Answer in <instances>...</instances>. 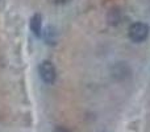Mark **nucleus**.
Masks as SVG:
<instances>
[{
	"mask_svg": "<svg viewBox=\"0 0 150 132\" xmlns=\"http://www.w3.org/2000/svg\"><path fill=\"white\" fill-rule=\"evenodd\" d=\"M121 21V11L120 9H112L108 13V23L112 25H116Z\"/></svg>",
	"mask_w": 150,
	"mask_h": 132,
	"instance_id": "39448f33",
	"label": "nucleus"
},
{
	"mask_svg": "<svg viewBox=\"0 0 150 132\" xmlns=\"http://www.w3.org/2000/svg\"><path fill=\"white\" fill-rule=\"evenodd\" d=\"M57 4H67L69 1H71V0H54Z\"/></svg>",
	"mask_w": 150,
	"mask_h": 132,
	"instance_id": "6e6552de",
	"label": "nucleus"
},
{
	"mask_svg": "<svg viewBox=\"0 0 150 132\" xmlns=\"http://www.w3.org/2000/svg\"><path fill=\"white\" fill-rule=\"evenodd\" d=\"M53 132H70V131H69L67 128H65V127H57Z\"/></svg>",
	"mask_w": 150,
	"mask_h": 132,
	"instance_id": "0eeeda50",
	"label": "nucleus"
},
{
	"mask_svg": "<svg viewBox=\"0 0 150 132\" xmlns=\"http://www.w3.org/2000/svg\"><path fill=\"white\" fill-rule=\"evenodd\" d=\"M149 32H150V29H149L148 24L137 21V23H133L132 25L129 26L128 34H129V39L132 40L133 42H142L148 39Z\"/></svg>",
	"mask_w": 150,
	"mask_h": 132,
	"instance_id": "f257e3e1",
	"label": "nucleus"
},
{
	"mask_svg": "<svg viewBox=\"0 0 150 132\" xmlns=\"http://www.w3.org/2000/svg\"><path fill=\"white\" fill-rule=\"evenodd\" d=\"M30 29L33 32L34 36L40 37L42 32V16L40 13L33 15V17L30 19Z\"/></svg>",
	"mask_w": 150,
	"mask_h": 132,
	"instance_id": "20e7f679",
	"label": "nucleus"
},
{
	"mask_svg": "<svg viewBox=\"0 0 150 132\" xmlns=\"http://www.w3.org/2000/svg\"><path fill=\"white\" fill-rule=\"evenodd\" d=\"M38 73L41 79L44 81L47 85H53L55 82V78H57V71H55V67L50 61H42L38 66Z\"/></svg>",
	"mask_w": 150,
	"mask_h": 132,
	"instance_id": "f03ea898",
	"label": "nucleus"
},
{
	"mask_svg": "<svg viewBox=\"0 0 150 132\" xmlns=\"http://www.w3.org/2000/svg\"><path fill=\"white\" fill-rule=\"evenodd\" d=\"M127 66L124 62H119L117 65H115L113 66V69H112V71H113V75L116 77V75H119V78L120 79H122V78H125V75H128L129 74V70L128 71H124V67Z\"/></svg>",
	"mask_w": 150,
	"mask_h": 132,
	"instance_id": "423d86ee",
	"label": "nucleus"
},
{
	"mask_svg": "<svg viewBox=\"0 0 150 132\" xmlns=\"http://www.w3.org/2000/svg\"><path fill=\"white\" fill-rule=\"evenodd\" d=\"M44 39L45 42L50 46H54L58 41V31L54 25H47L44 31Z\"/></svg>",
	"mask_w": 150,
	"mask_h": 132,
	"instance_id": "7ed1b4c3",
	"label": "nucleus"
}]
</instances>
